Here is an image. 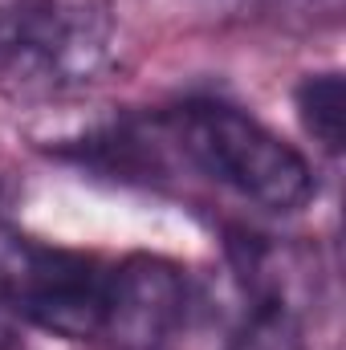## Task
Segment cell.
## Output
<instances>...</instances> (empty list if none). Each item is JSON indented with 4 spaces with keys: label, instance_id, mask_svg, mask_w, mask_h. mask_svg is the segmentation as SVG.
I'll list each match as a JSON object with an SVG mask.
<instances>
[{
    "label": "cell",
    "instance_id": "1",
    "mask_svg": "<svg viewBox=\"0 0 346 350\" xmlns=\"http://www.w3.org/2000/svg\"><path fill=\"white\" fill-rule=\"evenodd\" d=\"M114 21L106 0L0 4V82L16 94H70L110 66Z\"/></svg>",
    "mask_w": 346,
    "mask_h": 350
},
{
    "label": "cell",
    "instance_id": "2",
    "mask_svg": "<svg viewBox=\"0 0 346 350\" xmlns=\"http://www.w3.org/2000/svg\"><path fill=\"white\" fill-rule=\"evenodd\" d=\"M168 126L196 167L241 191L245 200L269 212H297L310 204V163L253 114L224 102H187L168 114Z\"/></svg>",
    "mask_w": 346,
    "mask_h": 350
},
{
    "label": "cell",
    "instance_id": "3",
    "mask_svg": "<svg viewBox=\"0 0 346 350\" xmlns=\"http://www.w3.org/2000/svg\"><path fill=\"white\" fill-rule=\"evenodd\" d=\"M110 269L86 253L49 249L25 237L0 241V301L62 338H98Z\"/></svg>",
    "mask_w": 346,
    "mask_h": 350
},
{
    "label": "cell",
    "instance_id": "4",
    "mask_svg": "<svg viewBox=\"0 0 346 350\" xmlns=\"http://www.w3.org/2000/svg\"><path fill=\"white\" fill-rule=\"evenodd\" d=\"M187 285L172 261L131 257L110 269L102 338L118 350H163L183 326Z\"/></svg>",
    "mask_w": 346,
    "mask_h": 350
},
{
    "label": "cell",
    "instance_id": "5",
    "mask_svg": "<svg viewBox=\"0 0 346 350\" xmlns=\"http://www.w3.org/2000/svg\"><path fill=\"white\" fill-rule=\"evenodd\" d=\"M297 114L302 126L322 143V151L338 155L346 135V86L343 74H310L297 86Z\"/></svg>",
    "mask_w": 346,
    "mask_h": 350
},
{
    "label": "cell",
    "instance_id": "6",
    "mask_svg": "<svg viewBox=\"0 0 346 350\" xmlns=\"http://www.w3.org/2000/svg\"><path fill=\"white\" fill-rule=\"evenodd\" d=\"M237 350H302V342L281 306H261V314L245 330V338L237 342Z\"/></svg>",
    "mask_w": 346,
    "mask_h": 350
},
{
    "label": "cell",
    "instance_id": "7",
    "mask_svg": "<svg viewBox=\"0 0 346 350\" xmlns=\"http://www.w3.org/2000/svg\"><path fill=\"white\" fill-rule=\"evenodd\" d=\"M12 347H16V326H12L8 306H0V350H12Z\"/></svg>",
    "mask_w": 346,
    "mask_h": 350
}]
</instances>
